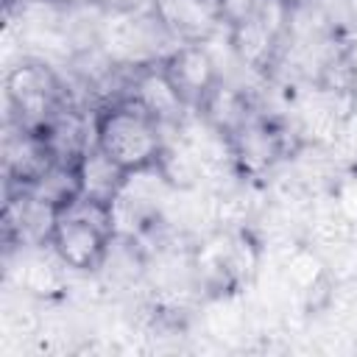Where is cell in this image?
Masks as SVG:
<instances>
[{
    "mask_svg": "<svg viewBox=\"0 0 357 357\" xmlns=\"http://www.w3.org/2000/svg\"><path fill=\"white\" fill-rule=\"evenodd\" d=\"M25 287L33 293H53L59 287V276L53 268L42 265V262H31L25 271Z\"/></svg>",
    "mask_w": 357,
    "mask_h": 357,
    "instance_id": "8fae6325",
    "label": "cell"
},
{
    "mask_svg": "<svg viewBox=\"0 0 357 357\" xmlns=\"http://www.w3.org/2000/svg\"><path fill=\"white\" fill-rule=\"evenodd\" d=\"M6 98L17 123L39 131L59 112V78L45 61L22 59L6 75Z\"/></svg>",
    "mask_w": 357,
    "mask_h": 357,
    "instance_id": "3957f363",
    "label": "cell"
},
{
    "mask_svg": "<svg viewBox=\"0 0 357 357\" xmlns=\"http://www.w3.org/2000/svg\"><path fill=\"white\" fill-rule=\"evenodd\" d=\"M47 6H56V8H84L89 6L92 0H45Z\"/></svg>",
    "mask_w": 357,
    "mask_h": 357,
    "instance_id": "7c38bea8",
    "label": "cell"
},
{
    "mask_svg": "<svg viewBox=\"0 0 357 357\" xmlns=\"http://www.w3.org/2000/svg\"><path fill=\"white\" fill-rule=\"evenodd\" d=\"M229 159L245 176H262L282 156V134L259 117L245 120L229 139Z\"/></svg>",
    "mask_w": 357,
    "mask_h": 357,
    "instance_id": "8992f818",
    "label": "cell"
},
{
    "mask_svg": "<svg viewBox=\"0 0 357 357\" xmlns=\"http://www.w3.org/2000/svg\"><path fill=\"white\" fill-rule=\"evenodd\" d=\"M151 11L178 45H206L226 28L215 0H151Z\"/></svg>",
    "mask_w": 357,
    "mask_h": 357,
    "instance_id": "277c9868",
    "label": "cell"
},
{
    "mask_svg": "<svg viewBox=\"0 0 357 357\" xmlns=\"http://www.w3.org/2000/svg\"><path fill=\"white\" fill-rule=\"evenodd\" d=\"M282 3H284V6H290V8H293V6H298V3H304V0H282Z\"/></svg>",
    "mask_w": 357,
    "mask_h": 357,
    "instance_id": "2e32d148",
    "label": "cell"
},
{
    "mask_svg": "<svg viewBox=\"0 0 357 357\" xmlns=\"http://www.w3.org/2000/svg\"><path fill=\"white\" fill-rule=\"evenodd\" d=\"M78 173H81V195L100 201V204H112V206L123 195V190L128 187V178H131L95 142L81 153Z\"/></svg>",
    "mask_w": 357,
    "mask_h": 357,
    "instance_id": "ba28073f",
    "label": "cell"
},
{
    "mask_svg": "<svg viewBox=\"0 0 357 357\" xmlns=\"http://www.w3.org/2000/svg\"><path fill=\"white\" fill-rule=\"evenodd\" d=\"M343 6H346V11H349V17L357 22V0H343Z\"/></svg>",
    "mask_w": 357,
    "mask_h": 357,
    "instance_id": "9a60e30c",
    "label": "cell"
},
{
    "mask_svg": "<svg viewBox=\"0 0 357 357\" xmlns=\"http://www.w3.org/2000/svg\"><path fill=\"white\" fill-rule=\"evenodd\" d=\"M114 237V206L92 201L86 195L75 198L67 209L56 215L47 245L56 259L78 273H92L103 268Z\"/></svg>",
    "mask_w": 357,
    "mask_h": 357,
    "instance_id": "7a4b0ae2",
    "label": "cell"
},
{
    "mask_svg": "<svg viewBox=\"0 0 357 357\" xmlns=\"http://www.w3.org/2000/svg\"><path fill=\"white\" fill-rule=\"evenodd\" d=\"M103 3H109L112 8H139V3H145V0H103Z\"/></svg>",
    "mask_w": 357,
    "mask_h": 357,
    "instance_id": "4fadbf2b",
    "label": "cell"
},
{
    "mask_svg": "<svg viewBox=\"0 0 357 357\" xmlns=\"http://www.w3.org/2000/svg\"><path fill=\"white\" fill-rule=\"evenodd\" d=\"M215 3H218L220 17H223V25L234 28V25L257 17V11L262 8L265 0H215Z\"/></svg>",
    "mask_w": 357,
    "mask_h": 357,
    "instance_id": "30bf717a",
    "label": "cell"
},
{
    "mask_svg": "<svg viewBox=\"0 0 357 357\" xmlns=\"http://www.w3.org/2000/svg\"><path fill=\"white\" fill-rule=\"evenodd\" d=\"M131 100L142 106L151 117H156L162 126L181 123L184 112L190 109L184 98L176 92V86L170 84L167 73L162 70V61L139 64V70L134 73V84H131Z\"/></svg>",
    "mask_w": 357,
    "mask_h": 357,
    "instance_id": "52a82bcc",
    "label": "cell"
},
{
    "mask_svg": "<svg viewBox=\"0 0 357 357\" xmlns=\"http://www.w3.org/2000/svg\"><path fill=\"white\" fill-rule=\"evenodd\" d=\"M198 112L204 114V120L209 123V128L218 131V137H223V139H229L245 120H251L245 95L237 86L226 84L223 78L209 89V95L201 100Z\"/></svg>",
    "mask_w": 357,
    "mask_h": 357,
    "instance_id": "9c48e42d",
    "label": "cell"
},
{
    "mask_svg": "<svg viewBox=\"0 0 357 357\" xmlns=\"http://www.w3.org/2000/svg\"><path fill=\"white\" fill-rule=\"evenodd\" d=\"M349 67H351V84H354V95H357V50L349 56Z\"/></svg>",
    "mask_w": 357,
    "mask_h": 357,
    "instance_id": "5bb4252c",
    "label": "cell"
},
{
    "mask_svg": "<svg viewBox=\"0 0 357 357\" xmlns=\"http://www.w3.org/2000/svg\"><path fill=\"white\" fill-rule=\"evenodd\" d=\"M92 142L128 176L159 170L167 151L162 123L151 117L142 106H137L131 98L98 112Z\"/></svg>",
    "mask_w": 357,
    "mask_h": 357,
    "instance_id": "6da1fadb",
    "label": "cell"
},
{
    "mask_svg": "<svg viewBox=\"0 0 357 357\" xmlns=\"http://www.w3.org/2000/svg\"><path fill=\"white\" fill-rule=\"evenodd\" d=\"M162 70L167 73L170 84L184 98V103L195 109L209 95V89L220 81L218 64L206 50V45H176L162 59Z\"/></svg>",
    "mask_w": 357,
    "mask_h": 357,
    "instance_id": "5b68a950",
    "label": "cell"
}]
</instances>
